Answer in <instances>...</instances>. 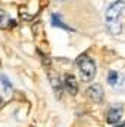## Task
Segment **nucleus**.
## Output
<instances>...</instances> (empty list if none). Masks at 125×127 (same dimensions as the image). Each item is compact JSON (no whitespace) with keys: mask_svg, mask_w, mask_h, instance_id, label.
I'll return each instance as SVG.
<instances>
[{"mask_svg":"<svg viewBox=\"0 0 125 127\" xmlns=\"http://www.w3.org/2000/svg\"><path fill=\"white\" fill-rule=\"evenodd\" d=\"M63 86H65V89L69 92V95L75 96L78 93V83H77V78H75L74 74H65Z\"/></svg>","mask_w":125,"mask_h":127,"instance_id":"nucleus-4","label":"nucleus"},{"mask_svg":"<svg viewBox=\"0 0 125 127\" xmlns=\"http://www.w3.org/2000/svg\"><path fill=\"white\" fill-rule=\"evenodd\" d=\"M107 83L110 84V86H116L118 83H119V74L116 72V71H110L109 72V75H107Z\"/></svg>","mask_w":125,"mask_h":127,"instance_id":"nucleus-9","label":"nucleus"},{"mask_svg":"<svg viewBox=\"0 0 125 127\" xmlns=\"http://www.w3.org/2000/svg\"><path fill=\"white\" fill-rule=\"evenodd\" d=\"M77 66L80 69V75H81V81L88 83L96 77V64L94 61L85 53L80 55L77 59Z\"/></svg>","mask_w":125,"mask_h":127,"instance_id":"nucleus-2","label":"nucleus"},{"mask_svg":"<svg viewBox=\"0 0 125 127\" xmlns=\"http://www.w3.org/2000/svg\"><path fill=\"white\" fill-rule=\"evenodd\" d=\"M125 9V0H116L110 3L106 9L104 13V21L112 34H119L122 31V24H121V13Z\"/></svg>","mask_w":125,"mask_h":127,"instance_id":"nucleus-1","label":"nucleus"},{"mask_svg":"<svg viewBox=\"0 0 125 127\" xmlns=\"http://www.w3.org/2000/svg\"><path fill=\"white\" fill-rule=\"evenodd\" d=\"M16 27V21L12 19L3 9H0V30H10Z\"/></svg>","mask_w":125,"mask_h":127,"instance_id":"nucleus-6","label":"nucleus"},{"mask_svg":"<svg viewBox=\"0 0 125 127\" xmlns=\"http://www.w3.org/2000/svg\"><path fill=\"white\" fill-rule=\"evenodd\" d=\"M121 117H122V106L121 105L110 106L109 111H107V115H106V121L109 124H116V123H119Z\"/></svg>","mask_w":125,"mask_h":127,"instance_id":"nucleus-5","label":"nucleus"},{"mask_svg":"<svg viewBox=\"0 0 125 127\" xmlns=\"http://www.w3.org/2000/svg\"><path fill=\"white\" fill-rule=\"evenodd\" d=\"M115 127H125V121H124V123H118Z\"/></svg>","mask_w":125,"mask_h":127,"instance_id":"nucleus-12","label":"nucleus"},{"mask_svg":"<svg viewBox=\"0 0 125 127\" xmlns=\"http://www.w3.org/2000/svg\"><path fill=\"white\" fill-rule=\"evenodd\" d=\"M116 86L119 87V90H121V92H125V78L121 81V84H116Z\"/></svg>","mask_w":125,"mask_h":127,"instance_id":"nucleus-11","label":"nucleus"},{"mask_svg":"<svg viewBox=\"0 0 125 127\" xmlns=\"http://www.w3.org/2000/svg\"><path fill=\"white\" fill-rule=\"evenodd\" d=\"M0 81H1L3 84H4V89H6L7 92H9V90L12 89V84H10V81H9V80L6 78V75H0Z\"/></svg>","mask_w":125,"mask_h":127,"instance_id":"nucleus-10","label":"nucleus"},{"mask_svg":"<svg viewBox=\"0 0 125 127\" xmlns=\"http://www.w3.org/2000/svg\"><path fill=\"white\" fill-rule=\"evenodd\" d=\"M87 96L96 102V103H102L103 100V96H104V92H103V87L100 84H93L87 89Z\"/></svg>","mask_w":125,"mask_h":127,"instance_id":"nucleus-3","label":"nucleus"},{"mask_svg":"<svg viewBox=\"0 0 125 127\" xmlns=\"http://www.w3.org/2000/svg\"><path fill=\"white\" fill-rule=\"evenodd\" d=\"M52 24H53V27H59V28H62V30H65V31H75L74 28H71L68 24L63 22L62 16L58 15V13H52Z\"/></svg>","mask_w":125,"mask_h":127,"instance_id":"nucleus-8","label":"nucleus"},{"mask_svg":"<svg viewBox=\"0 0 125 127\" xmlns=\"http://www.w3.org/2000/svg\"><path fill=\"white\" fill-rule=\"evenodd\" d=\"M49 80H50V84H52V87H53L56 96L61 99V97H62V87H63L61 78L58 77V74H55L53 71H50V72H49Z\"/></svg>","mask_w":125,"mask_h":127,"instance_id":"nucleus-7","label":"nucleus"},{"mask_svg":"<svg viewBox=\"0 0 125 127\" xmlns=\"http://www.w3.org/2000/svg\"><path fill=\"white\" fill-rule=\"evenodd\" d=\"M0 103H1V97H0Z\"/></svg>","mask_w":125,"mask_h":127,"instance_id":"nucleus-13","label":"nucleus"}]
</instances>
